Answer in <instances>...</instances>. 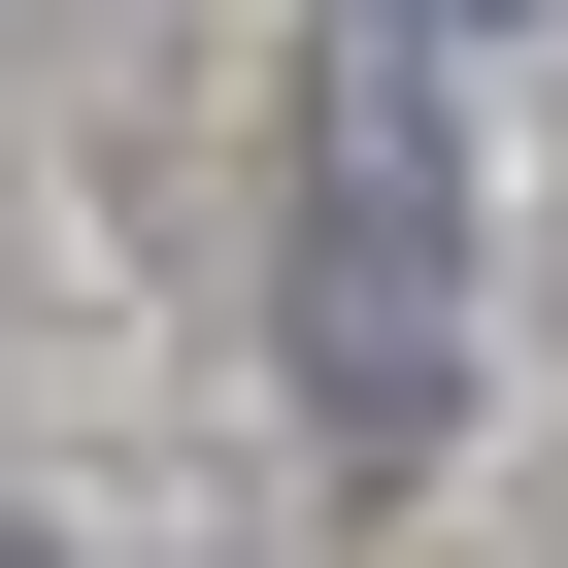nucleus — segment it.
Instances as JSON below:
<instances>
[{"label":"nucleus","mask_w":568,"mask_h":568,"mask_svg":"<svg viewBox=\"0 0 568 568\" xmlns=\"http://www.w3.org/2000/svg\"><path fill=\"white\" fill-rule=\"evenodd\" d=\"M302 402H335L368 468L468 402V168H435V101H402V68H335V101H302Z\"/></svg>","instance_id":"f257e3e1"},{"label":"nucleus","mask_w":568,"mask_h":568,"mask_svg":"<svg viewBox=\"0 0 568 568\" xmlns=\"http://www.w3.org/2000/svg\"><path fill=\"white\" fill-rule=\"evenodd\" d=\"M402 34H501V0H402Z\"/></svg>","instance_id":"f03ea898"},{"label":"nucleus","mask_w":568,"mask_h":568,"mask_svg":"<svg viewBox=\"0 0 568 568\" xmlns=\"http://www.w3.org/2000/svg\"><path fill=\"white\" fill-rule=\"evenodd\" d=\"M0 568H34V535H0Z\"/></svg>","instance_id":"7ed1b4c3"}]
</instances>
